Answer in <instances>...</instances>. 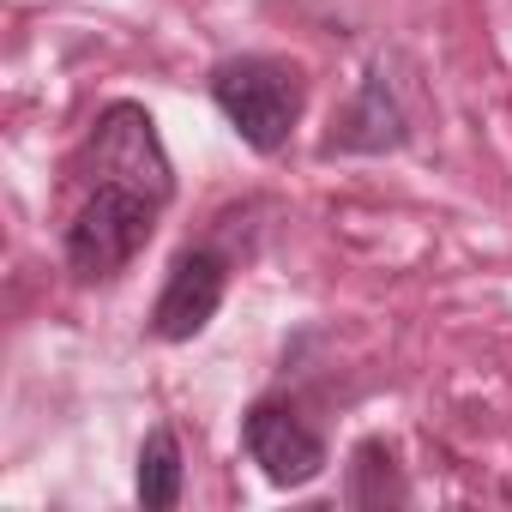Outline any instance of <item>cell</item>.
Listing matches in <instances>:
<instances>
[{
  "mask_svg": "<svg viewBox=\"0 0 512 512\" xmlns=\"http://www.w3.org/2000/svg\"><path fill=\"white\" fill-rule=\"evenodd\" d=\"M211 97L253 151H284L302 121V73L284 61H260V55L223 61L211 73Z\"/></svg>",
  "mask_w": 512,
  "mask_h": 512,
  "instance_id": "1",
  "label": "cell"
},
{
  "mask_svg": "<svg viewBox=\"0 0 512 512\" xmlns=\"http://www.w3.org/2000/svg\"><path fill=\"white\" fill-rule=\"evenodd\" d=\"M157 229V205L121 181H97V193L85 199V211L67 229V266L79 278H115L121 266L139 260V247Z\"/></svg>",
  "mask_w": 512,
  "mask_h": 512,
  "instance_id": "2",
  "label": "cell"
},
{
  "mask_svg": "<svg viewBox=\"0 0 512 512\" xmlns=\"http://www.w3.org/2000/svg\"><path fill=\"white\" fill-rule=\"evenodd\" d=\"M91 163L103 181H121L133 193H145L151 205H163L175 193V175H169V151L157 139V121L139 109V103H115L97 115V133H91Z\"/></svg>",
  "mask_w": 512,
  "mask_h": 512,
  "instance_id": "3",
  "label": "cell"
},
{
  "mask_svg": "<svg viewBox=\"0 0 512 512\" xmlns=\"http://www.w3.org/2000/svg\"><path fill=\"white\" fill-rule=\"evenodd\" d=\"M241 440H247V458L266 470V482L278 488H302L326 470V446L320 434L290 410V404H253L247 422H241Z\"/></svg>",
  "mask_w": 512,
  "mask_h": 512,
  "instance_id": "4",
  "label": "cell"
},
{
  "mask_svg": "<svg viewBox=\"0 0 512 512\" xmlns=\"http://www.w3.org/2000/svg\"><path fill=\"white\" fill-rule=\"evenodd\" d=\"M223 284H229V272H223L217 253H205V247L181 253V260L169 266L163 296H157V314H151L157 338H169V344L199 338V332L211 326V314L223 308Z\"/></svg>",
  "mask_w": 512,
  "mask_h": 512,
  "instance_id": "5",
  "label": "cell"
},
{
  "mask_svg": "<svg viewBox=\"0 0 512 512\" xmlns=\"http://www.w3.org/2000/svg\"><path fill=\"white\" fill-rule=\"evenodd\" d=\"M392 145H404V109L392 103L386 79L374 73V79L362 85L356 109L344 115V127H338V133L326 139V151L338 157V151H392Z\"/></svg>",
  "mask_w": 512,
  "mask_h": 512,
  "instance_id": "6",
  "label": "cell"
},
{
  "mask_svg": "<svg viewBox=\"0 0 512 512\" xmlns=\"http://www.w3.org/2000/svg\"><path fill=\"white\" fill-rule=\"evenodd\" d=\"M139 500L151 512H169L181 500V440L169 428H151L139 446Z\"/></svg>",
  "mask_w": 512,
  "mask_h": 512,
  "instance_id": "7",
  "label": "cell"
},
{
  "mask_svg": "<svg viewBox=\"0 0 512 512\" xmlns=\"http://www.w3.org/2000/svg\"><path fill=\"white\" fill-rule=\"evenodd\" d=\"M350 500L356 506H386V500H410V488H404V476H398V458L380 446V440H368V446H356V464H350Z\"/></svg>",
  "mask_w": 512,
  "mask_h": 512,
  "instance_id": "8",
  "label": "cell"
}]
</instances>
